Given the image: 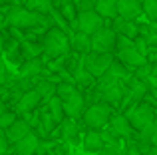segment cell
Masks as SVG:
<instances>
[{
    "label": "cell",
    "instance_id": "1",
    "mask_svg": "<svg viewBox=\"0 0 157 155\" xmlns=\"http://www.w3.org/2000/svg\"><path fill=\"white\" fill-rule=\"evenodd\" d=\"M4 24L10 26L12 30L38 28V26H44V24H46V14H38V12L30 10V8H26V6H14L4 16Z\"/></svg>",
    "mask_w": 157,
    "mask_h": 155
},
{
    "label": "cell",
    "instance_id": "2",
    "mask_svg": "<svg viewBox=\"0 0 157 155\" xmlns=\"http://www.w3.org/2000/svg\"><path fill=\"white\" fill-rule=\"evenodd\" d=\"M42 46H44V56L50 60H56L60 56L70 54L72 46H70V36L66 34L62 28H50L46 32L42 40Z\"/></svg>",
    "mask_w": 157,
    "mask_h": 155
},
{
    "label": "cell",
    "instance_id": "3",
    "mask_svg": "<svg viewBox=\"0 0 157 155\" xmlns=\"http://www.w3.org/2000/svg\"><path fill=\"white\" fill-rule=\"evenodd\" d=\"M111 113H113V108L105 101H96V104H90L88 108L82 113V119H84V125L88 129H104L109 121Z\"/></svg>",
    "mask_w": 157,
    "mask_h": 155
},
{
    "label": "cell",
    "instance_id": "4",
    "mask_svg": "<svg viewBox=\"0 0 157 155\" xmlns=\"http://www.w3.org/2000/svg\"><path fill=\"white\" fill-rule=\"evenodd\" d=\"M127 119H129L131 127L135 129V133L141 131L143 127H147L149 123H153L157 119V112L145 101H137V104L129 105V109L125 112Z\"/></svg>",
    "mask_w": 157,
    "mask_h": 155
},
{
    "label": "cell",
    "instance_id": "5",
    "mask_svg": "<svg viewBox=\"0 0 157 155\" xmlns=\"http://www.w3.org/2000/svg\"><path fill=\"white\" fill-rule=\"evenodd\" d=\"M113 62V54L109 52H88L84 56V68L90 72L94 78H100L107 72V68Z\"/></svg>",
    "mask_w": 157,
    "mask_h": 155
},
{
    "label": "cell",
    "instance_id": "6",
    "mask_svg": "<svg viewBox=\"0 0 157 155\" xmlns=\"http://www.w3.org/2000/svg\"><path fill=\"white\" fill-rule=\"evenodd\" d=\"M104 22H105V18L100 16L96 10H82V12H78V18H76L74 28L80 30V32H84V34L92 36L94 32H98L101 26H105Z\"/></svg>",
    "mask_w": 157,
    "mask_h": 155
},
{
    "label": "cell",
    "instance_id": "7",
    "mask_svg": "<svg viewBox=\"0 0 157 155\" xmlns=\"http://www.w3.org/2000/svg\"><path fill=\"white\" fill-rule=\"evenodd\" d=\"M115 40H117V32L113 28L101 26L98 32L92 34V50L94 52H113L115 50Z\"/></svg>",
    "mask_w": 157,
    "mask_h": 155
},
{
    "label": "cell",
    "instance_id": "8",
    "mask_svg": "<svg viewBox=\"0 0 157 155\" xmlns=\"http://www.w3.org/2000/svg\"><path fill=\"white\" fill-rule=\"evenodd\" d=\"M62 105H64V113L66 117H72V119H80L82 113L86 109V100H84V92L82 89H76L74 93H70L68 97L62 100Z\"/></svg>",
    "mask_w": 157,
    "mask_h": 155
},
{
    "label": "cell",
    "instance_id": "9",
    "mask_svg": "<svg viewBox=\"0 0 157 155\" xmlns=\"http://www.w3.org/2000/svg\"><path fill=\"white\" fill-rule=\"evenodd\" d=\"M107 125H109V131L113 133L115 137H121V139H131L133 133H135V129L131 127V123H129L125 113H111Z\"/></svg>",
    "mask_w": 157,
    "mask_h": 155
},
{
    "label": "cell",
    "instance_id": "10",
    "mask_svg": "<svg viewBox=\"0 0 157 155\" xmlns=\"http://www.w3.org/2000/svg\"><path fill=\"white\" fill-rule=\"evenodd\" d=\"M40 104H42V97H40V93L32 88V89H28V92L20 93V97L14 104V113L16 115H22V113H26V112H32V109L40 108Z\"/></svg>",
    "mask_w": 157,
    "mask_h": 155
},
{
    "label": "cell",
    "instance_id": "11",
    "mask_svg": "<svg viewBox=\"0 0 157 155\" xmlns=\"http://www.w3.org/2000/svg\"><path fill=\"white\" fill-rule=\"evenodd\" d=\"M115 52H117V60H119V62L125 64L127 68H131V70H135V68L143 66V64L147 62V58H145V56H143L135 46L123 48V50H115Z\"/></svg>",
    "mask_w": 157,
    "mask_h": 155
},
{
    "label": "cell",
    "instance_id": "12",
    "mask_svg": "<svg viewBox=\"0 0 157 155\" xmlns=\"http://www.w3.org/2000/svg\"><path fill=\"white\" fill-rule=\"evenodd\" d=\"M38 145H40V137L36 135V131L32 129L30 133H26L22 139H18L14 143V153H18V155H36L38 153Z\"/></svg>",
    "mask_w": 157,
    "mask_h": 155
},
{
    "label": "cell",
    "instance_id": "13",
    "mask_svg": "<svg viewBox=\"0 0 157 155\" xmlns=\"http://www.w3.org/2000/svg\"><path fill=\"white\" fill-rule=\"evenodd\" d=\"M4 131H6V139H8V143L14 145L16 141L22 139L26 133H30V131H32V127H30V123H28L24 117H16V119L12 121L10 125H8Z\"/></svg>",
    "mask_w": 157,
    "mask_h": 155
},
{
    "label": "cell",
    "instance_id": "14",
    "mask_svg": "<svg viewBox=\"0 0 157 155\" xmlns=\"http://www.w3.org/2000/svg\"><path fill=\"white\" fill-rule=\"evenodd\" d=\"M143 14V8L137 0H117V16L127 20H137Z\"/></svg>",
    "mask_w": 157,
    "mask_h": 155
},
{
    "label": "cell",
    "instance_id": "15",
    "mask_svg": "<svg viewBox=\"0 0 157 155\" xmlns=\"http://www.w3.org/2000/svg\"><path fill=\"white\" fill-rule=\"evenodd\" d=\"M111 28H113L117 34L133 38V40L139 36V24H135V20H127V18H121V16H115L113 18V26Z\"/></svg>",
    "mask_w": 157,
    "mask_h": 155
},
{
    "label": "cell",
    "instance_id": "16",
    "mask_svg": "<svg viewBox=\"0 0 157 155\" xmlns=\"http://www.w3.org/2000/svg\"><path fill=\"white\" fill-rule=\"evenodd\" d=\"M70 46H72V50L76 52V54L86 56L88 52H92V36L76 30L72 36H70Z\"/></svg>",
    "mask_w": 157,
    "mask_h": 155
},
{
    "label": "cell",
    "instance_id": "17",
    "mask_svg": "<svg viewBox=\"0 0 157 155\" xmlns=\"http://www.w3.org/2000/svg\"><path fill=\"white\" fill-rule=\"evenodd\" d=\"M58 125H60L62 137H64L66 141H70L72 145L80 143V127H78V121L76 119H72V117H64Z\"/></svg>",
    "mask_w": 157,
    "mask_h": 155
},
{
    "label": "cell",
    "instance_id": "18",
    "mask_svg": "<svg viewBox=\"0 0 157 155\" xmlns=\"http://www.w3.org/2000/svg\"><path fill=\"white\" fill-rule=\"evenodd\" d=\"M104 137H101L100 129H90L84 135V141H82V147H84L86 153H98L101 147H104Z\"/></svg>",
    "mask_w": 157,
    "mask_h": 155
},
{
    "label": "cell",
    "instance_id": "19",
    "mask_svg": "<svg viewBox=\"0 0 157 155\" xmlns=\"http://www.w3.org/2000/svg\"><path fill=\"white\" fill-rule=\"evenodd\" d=\"M94 10L107 20H113L117 16V0H96Z\"/></svg>",
    "mask_w": 157,
    "mask_h": 155
},
{
    "label": "cell",
    "instance_id": "20",
    "mask_svg": "<svg viewBox=\"0 0 157 155\" xmlns=\"http://www.w3.org/2000/svg\"><path fill=\"white\" fill-rule=\"evenodd\" d=\"M42 58H34V60H26V62L20 66V76H28V78H36V76H42Z\"/></svg>",
    "mask_w": 157,
    "mask_h": 155
},
{
    "label": "cell",
    "instance_id": "21",
    "mask_svg": "<svg viewBox=\"0 0 157 155\" xmlns=\"http://www.w3.org/2000/svg\"><path fill=\"white\" fill-rule=\"evenodd\" d=\"M34 89L40 93V97H42V104H46L48 100H50L52 96H56V84L50 81L48 78H40L38 84L34 85Z\"/></svg>",
    "mask_w": 157,
    "mask_h": 155
},
{
    "label": "cell",
    "instance_id": "22",
    "mask_svg": "<svg viewBox=\"0 0 157 155\" xmlns=\"http://www.w3.org/2000/svg\"><path fill=\"white\" fill-rule=\"evenodd\" d=\"M20 48H22V58L24 60H34V58L44 56V46H42V44L24 40V42H20Z\"/></svg>",
    "mask_w": 157,
    "mask_h": 155
},
{
    "label": "cell",
    "instance_id": "23",
    "mask_svg": "<svg viewBox=\"0 0 157 155\" xmlns=\"http://www.w3.org/2000/svg\"><path fill=\"white\" fill-rule=\"evenodd\" d=\"M4 54L8 56L12 64H18L20 58H22V48H20V42L16 38H10V40H4Z\"/></svg>",
    "mask_w": 157,
    "mask_h": 155
},
{
    "label": "cell",
    "instance_id": "24",
    "mask_svg": "<svg viewBox=\"0 0 157 155\" xmlns=\"http://www.w3.org/2000/svg\"><path fill=\"white\" fill-rule=\"evenodd\" d=\"M46 108H48V112L52 113V117L56 119V123H60V121L66 117V113H64V105H62V100H60L58 96H52L50 100L46 101Z\"/></svg>",
    "mask_w": 157,
    "mask_h": 155
},
{
    "label": "cell",
    "instance_id": "25",
    "mask_svg": "<svg viewBox=\"0 0 157 155\" xmlns=\"http://www.w3.org/2000/svg\"><path fill=\"white\" fill-rule=\"evenodd\" d=\"M24 6L38 14H50L54 10V0H24Z\"/></svg>",
    "mask_w": 157,
    "mask_h": 155
},
{
    "label": "cell",
    "instance_id": "26",
    "mask_svg": "<svg viewBox=\"0 0 157 155\" xmlns=\"http://www.w3.org/2000/svg\"><path fill=\"white\" fill-rule=\"evenodd\" d=\"M60 14L64 16V20L68 24H76V18H78V6L76 2H72V0H66V2L60 4Z\"/></svg>",
    "mask_w": 157,
    "mask_h": 155
},
{
    "label": "cell",
    "instance_id": "27",
    "mask_svg": "<svg viewBox=\"0 0 157 155\" xmlns=\"http://www.w3.org/2000/svg\"><path fill=\"white\" fill-rule=\"evenodd\" d=\"M141 8H143V14H145L151 22H157V0H143Z\"/></svg>",
    "mask_w": 157,
    "mask_h": 155
},
{
    "label": "cell",
    "instance_id": "28",
    "mask_svg": "<svg viewBox=\"0 0 157 155\" xmlns=\"http://www.w3.org/2000/svg\"><path fill=\"white\" fill-rule=\"evenodd\" d=\"M78 89L76 84H70V81H60V84L56 85V96L60 97V100H64V97H68L70 93H74Z\"/></svg>",
    "mask_w": 157,
    "mask_h": 155
},
{
    "label": "cell",
    "instance_id": "29",
    "mask_svg": "<svg viewBox=\"0 0 157 155\" xmlns=\"http://www.w3.org/2000/svg\"><path fill=\"white\" fill-rule=\"evenodd\" d=\"M98 155H127L125 147H121L119 143H111V145H104L98 151Z\"/></svg>",
    "mask_w": 157,
    "mask_h": 155
},
{
    "label": "cell",
    "instance_id": "30",
    "mask_svg": "<svg viewBox=\"0 0 157 155\" xmlns=\"http://www.w3.org/2000/svg\"><path fill=\"white\" fill-rule=\"evenodd\" d=\"M16 117H18V115H16L14 112H8V109H6V112H2V113H0V127L6 129L8 125H10L12 121L16 119Z\"/></svg>",
    "mask_w": 157,
    "mask_h": 155
},
{
    "label": "cell",
    "instance_id": "31",
    "mask_svg": "<svg viewBox=\"0 0 157 155\" xmlns=\"http://www.w3.org/2000/svg\"><path fill=\"white\" fill-rule=\"evenodd\" d=\"M125 151H127V155H145L141 151V149L135 145V141L133 139H127V145H125Z\"/></svg>",
    "mask_w": 157,
    "mask_h": 155
},
{
    "label": "cell",
    "instance_id": "32",
    "mask_svg": "<svg viewBox=\"0 0 157 155\" xmlns=\"http://www.w3.org/2000/svg\"><path fill=\"white\" fill-rule=\"evenodd\" d=\"M76 6H78V12H82V10H94L96 0H78Z\"/></svg>",
    "mask_w": 157,
    "mask_h": 155
},
{
    "label": "cell",
    "instance_id": "33",
    "mask_svg": "<svg viewBox=\"0 0 157 155\" xmlns=\"http://www.w3.org/2000/svg\"><path fill=\"white\" fill-rule=\"evenodd\" d=\"M8 145H10V143H8V139H6V131L0 127V155H6Z\"/></svg>",
    "mask_w": 157,
    "mask_h": 155
},
{
    "label": "cell",
    "instance_id": "34",
    "mask_svg": "<svg viewBox=\"0 0 157 155\" xmlns=\"http://www.w3.org/2000/svg\"><path fill=\"white\" fill-rule=\"evenodd\" d=\"M149 143H151V145H157V125H155L153 133H151V139H149Z\"/></svg>",
    "mask_w": 157,
    "mask_h": 155
},
{
    "label": "cell",
    "instance_id": "35",
    "mask_svg": "<svg viewBox=\"0 0 157 155\" xmlns=\"http://www.w3.org/2000/svg\"><path fill=\"white\" fill-rule=\"evenodd\" d=\"M6 109H8L6 101H4V100H0V113H2V112H6Z\"/></svg>",
    "mask_w": 157,
    "mask_h": 155
},
{
    "label": "cell",
    "instance_id": "36",
    "mask_svg": "<svg viewBox=\"0 0 157 155\" xmlns=\"http://www.w3.org/2000/svg\"><path fill=\"white\" fill-rule=\"evenodd\" d=\"M2 52H4V40H2V36H0V56H2Z\"/></svg>",
    "mask_w": 157,
    "mask_h": 155
},
{
    "label": "cell",
    "instance_id": "37",
    "mask_svg": "<svg viewBox=\"0 0 157 155\" xmlns=\"http://www.w3.org/2000/svg\"><path fill=\"white\" fill-rule=\"evenodd\" d=\"M4 24V16H2V12H0V26Z\"/></svg>",
    "mask_w": 157,
    "mask_h": 155
},
{
    "label": "cell",
    "instance_id": "38",
    "mask_svg": "<svg viewBox=\"0 0 157 155\" xmlns=\"http://www.w3.org/2000/svg\"><path fill=\"white\" fill-rule=\"evenodd\" d=\"M62 2H66V0H54V4H58V6H60Z\"/></svg>",
    "mask_w": 157,
    "mask_h": 155
},
{
    "label": "cell",
    "instance_id": "39",
    "mask_svg": "<svg viewBox=\"0 0 157 155\" xmlns=\"http://www.w3.org/2000/svg\"><path fill=\"white\" fill-rule=\"evenodd\" d=\"M0 2H2V4H4V2H12V0H0Z\"/></svg>",
    "mask_w": 157,
    "mask_h": 155
},
{
    "label": "cell",
    "instance_id": "40",
    "mask_svg": "<svg viewBox=\"0 0 157 155\" xmlns=\"http://www.w3.org/2000/svg\"><path fill=\"white\" fill-rule=\"evenodd\" d=\"M137 2H139V4H141V2H143V0H137Z\"/></svg>",
    "mask_w": 157,
    "mask_h": 155
},
{
    "label": "cell",
    "instance_id": "41",
    "mask_svg": "<svg viewBox=\"0 0 157 155\" xmlns=\"http://www.w3.org/2000/svg\"><path fill=\"white\" fill-rule=\"evenodd\" d=\"M14 155H18V153H14Z\"/></svg>",
    "mask_w": 157,
    "mask_h": 155
}]
</instances>
